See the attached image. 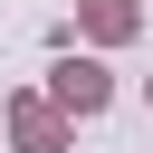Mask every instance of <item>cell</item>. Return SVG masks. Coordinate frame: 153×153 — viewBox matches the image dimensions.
Returning <instances> with one entry per match:
<instances>
[{"mask_svg": "<svg viewBox=\"0 0 153 153\" xmlns=\"http://www.w3.org/2000/svg\"><path fill=\"white\" fill-rule=\"evenodd\" d=\"M105 96H115L105 57H57V67H48V105H57V115H105Z\"/></svg>", "mask_w": 153, "mask_h": 153, "instance_id": "cell-1", "label": "cell"}, {"mask_svg": "<svg viewBox=\"0 0 153 153\" xmlns=\"http://www.w3.org/2000/svg\"><path fill=\"white\" fill-rule=\"evenodd\" d=\"M10 134H19V153H67V115L48 96H10Z\"/></svg>", "mask_w": 153, "mask_h": 153, "instance_id": "cell-2", "label": "cell"}, {"mask_svg": "<svg viewBox=\"0 0 153 153\" xmlns=\"http://www.w3.org/2000/svg\"><path fill=\"white\" fill-rule=\"evenodd\" d=\"M76 19H86V38H105V48L143 29V10H134V0H76Z\"/></svg>", "mask_w": 153, "mask_h": 153, "instance_id": "cell-3", "label": "cell"}, {"mask_svg": "<svg viewBox=\"0 0 153 153\" xmlns=\"http://www.w3.org/2000/svg\"><path fill=\"white\" fill-rule=\"evenodd\" d=\"M143 96H153V86H143Z\"/></svg>", "mask_w": 153, "mask_h": 153, "instance_id": "cell-4", "label": "cell"}]
</instances>
